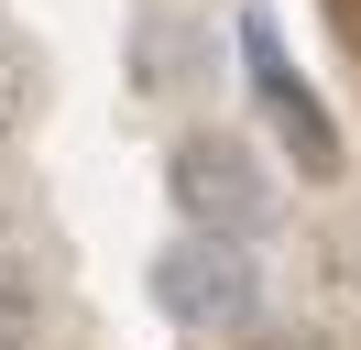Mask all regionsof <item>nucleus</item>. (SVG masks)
Wrapping results in <instances>:
<instances>
[{
	"instance_id": "1",
	"label": "nucleus",
	"mask_w": 361,
	"mask_h": 350,
	"mask_svg": "<svg viewBox=\"0 0 361 350\" xmlns=\"http://www.w3.org/2000/svg\"><path fill=\"white\" fill-rule=\"evenodd\" d=\"M164 186H176L186 230H208V241H252L274 208H285V197H274V175H263V153L230 143V131H186V143L164 153Z\"/></svg>"
},
{
	"instance_id": "2",
	"label": "nucleus",
	"mask_w": 361,
	"mask_h": 350,
	"mask_svg": "<svg viewBox=\"0 0 361 350\" xmlns=\"http://www.w3.org/2000/svg\"><path fill=\"white\" fill-rule=\"evenodd\" d=\"M154 306H164L176 328H241L252 306H263V262H252L241 241L186 230V241L154 252Z\"/></svg>"
},
{
	"instance_id": "3",
	"label": "nucleus",
	"mask_w": 361,
	"mask_h": 350,
	"mask_svg": "<svg viewBox=\"0 0 361 350\" xmlns=\"http://www.w3.org/2000/svg\"><path fill=\"white\" fill-rule=\"evenodd\" d=\"M241 77H252V99L274 109V131H285L295 175H339V131H329V109H317V88L285 66V44H274L263 11H241Z\"/></svg>"
},
{
	"instance_id": "4",
	"label": "nucleus",
	"mask_w": 361,
	"mask_h": 350,
	"mask_svg": "<svg viewBox=\"0 0 361 350\" xmlns=\"http://www.w3.org/2000/svg\"><path fill=\"white\" fill-rule=\"evenodd\" d=\"M44 318H55L44 274H33L23 252H0V350H33V339H44Z\"/></svg>"
},
{
	"instance_id": "5",
	"label": "nucleus",
	"mask_w": 361,
	"mask_h": 350,
	"mask_svg": "<svg viewBox=\"0 0 361 350\" xmlns=\"http://www.w3.org/2000/svg\"><path fill=\"white\" fill-rule=\"evenodd\" d=\"M23 109H33V55H23L11 33H0V143L23 131Z\"/></svg>"
},
{
	"instance_id": "6",
	"label": "nucleus",
	"mask_w": 361,
	"mask_h": 350,
	"mask_svg": "<svg viewBox=\"0 0 361 350\" xmlns=\"http://www.w3.org/2000/svg\"><path fill=\"white\" fill-rule=\"evenodd\" d=\"M329 262H339V284H350V296H361V208H350V219H339V230H329Z\"/></svg>"
},
{
	"instance_id": "7",
	"label": "nucleus",
	"mask_w": 361,
	"mask_h": 350,
	"mask_svg": "<svg viewBox=\"0 0 361 350\" xmlns=\"http://www.w3.org/2000/svg\"><path fill=\"white\" fill-rule=\"evenodd\" d=\"M252 350H329L317 328H274V339H252Z\"/></svg>"
}]
</instances>
